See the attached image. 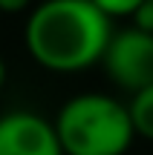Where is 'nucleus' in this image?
<instances>
[{
    "label": "nucleus",
    "instance_id": "obj_1",
    "mask_svg": "<svg viewBox=\"0 0 153 155\" xmlns=\"http://www.w3.org/2000/svg\"><path fill=\"white\" fill-rule=\"evenodd\" d=\"M113 23L92 0H46L26 20V49L49 72H84L101 61Z\"/></svg>",
    "mask_w": 153,
    "mask_h": 155
},
{
    "label": "nucleus",
    "instance_id": "obj_6",
    "mask_svg": "<svg viewBox=\"0 0 153 155\" xmlns=\"http://www.w3.org/2000/svg\"><path fill=\"white\" fill-rule=\"evenodd\" d=\"M92 6L113 20V17H130L142 6V0H92Z\"/></svg>",
    "mask_w": 153,
    "mask_h": 155
},
{
    "label": "nucleus",
    "instance_id": "obj_7",
    "mask_svg": "<svg viewBox=\"0 0 153 155\" xmlns=\"http://www.w3.org/2000/svg\"><path fill=\"white\" fill-rule=\"evenodd\" d=\"M130 17H133V29L153 35V0H142V6H139Z\"/></svg>",
    "mask_w": 153,
    "mask_h": 155
},
{
    "label": "nucleus",
    "instance_id": "obj_5",
    "mask_svg": "<svg viewBox=\"0 0 153 155\" xmlns=\"http://www.w3.org/2000/svg\"><path fill=\"white\" fill-rule=\"evenodd\" d=\"M127 115H130L133 132L142 135V138H148V141H153V86L142 89V92H136L130 98Z\"/></svg>",
    "mask_w": 153,
    "mask_h": 155
},
{
    "label": "nucleus",
    "instance_id": "obj_9",
    "mask_svg": "<svg viewBox=\"0 0 153 155\" xmlns=\"http://www.w3.org/2000/svg\"><path fill=\"white\" fill-rule=\"evenodd\" d=\"M3 83H6V61L0 58V89H3Z\"/></svg>",
    "mask_w": 153,
    "mask_h": 155
},
{
    "label": "nucleus",
    "instance_id": "obj_2",
    "mask_svg": "<svg viewBox=\"0 0 153 155\" xmlns=\"http://www.w3.org/2000/svg\"><path fill=\"white\" fill-rule=\"evenodd\" d=\"M52 127L64 155H124L136 138L127 106L98 92L67 101Z\"/></svg>",
    "mask_w": 153,
    "mask_h": 155
},
{
    "label": "nucleus",
    "instance_id": "obj_4",
    "mask_svg": "<svg viewBox=\"0 0 153 155\" xmlns=\"http://www.w3.org/2000/svg\"><path fill=\"white\" fill-rule=\"evenodd\" d=\"M0 155H64L49 118L15 109L0 118Z\"/></svg>",
    "mask_w": 153,
    "mask_h": 155
},
{
    "label": "nucleus",
    "instance_id": "obj_3",
    "mask_svg": "<svg viewBox=\"0 0 153 155\" xmlns=\"http://www.w3.org/2000/svg\"><path fill=\"white\" fill-rule=\"evenodd\" d=\"M98 63L116 86L130 95L153 86V35L133 26L113 32Z\"/></svg>",
    "mask_w": 153,
    "mask_h": 155
},
{
    "label": "nucleus",
    "instance_id": "obj_8",
    "mask_svg": "<svg viewBox=\"0 0 153 155\" xmlns=\"http://www.w3.org/2000/svg\"><path fill=\"white\" fill-rule=\"evenodd\" d=\"M29 3H32V0H0V12H6V15H17V12H23Z\"/></svg>",
    "mask_w": 153,
    "mask_h": 155
}]
</instances>
